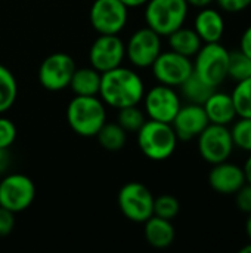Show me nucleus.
<instances>
[{"mask_svg":"<svg viewBox=\"0 0 251 253\" xmlns=\"http://www.w3.org/2000/svg\"><path fill=\"white\" fill-rule=\"evenodd\" d=\"M145 95L142 77L132 68L120 65L101 74L99 98L105 105L120 110L129 105H138Z\"/></svg>","mask_w":251,"mask_h":253,"instance_id":"nucleus-1","label":"nucleus"},{"mask_svg":"<svg viewBox=\"0 0 251 253\" xmlns=\"http://www.w3.org/2000/svg\"><path fill=\"white\" fill-rule=\"evenodd\" d=\"M105 122L107 105L99 96H74L67 107V123L78 136H96Z\"/></svg>","mask_w":251,"mask_h":253,"instance_id":"nucleus-2","label":"nucleus"},{"mask_svg":"<svg viewBox=\"0 0 251 253\" xmlns=\"http://www.w3.org/2000/svg\"><path fill=\"white\" fill-rule=\"evenodd\" d=\"M136 135L139 150L152 162H164L170 159L175 154L179 141L170 123L151 119H146Z\"/></svg>","mask_w":251,"mask_h":253,"instance_id":"nucleus-3","label":"nucleus"},{"mask_svg":"<svg viewBox=\"0 0 251 253\" xmlns=\"http://www.w3.org/2000/svg\"><path fill=\"white\" fill-rule=\"evenodd\" d=\"M189 6L186 0H148L145 4L146 27L161 37L185 25Z\"/></svg>","mask_w":251,"mask_h":253,"instance_id":"nucleus-4","label":"nucleus"},{"mask_svg":"<svg viewBox=\"0 0 251 253\" xmlns=\"http://www.w3.org/2000/svg\"><path fill=\"white\" fill-rule=\"evenodd\" d=\"M194 58V73L207 84L219 87L228 79L229 50L220 42L203 43Z\"/></svg>","mask_w":251,"mask_h":253,"instance_id":"nucleus-5","label":"nucleus"},{"mask_svg":"<svg viewBox=\"0 0 251 253\" xmlns=\"http://www.w3.org/2000/svg\"><path fill=\"white\" fill-rule=\"evenodd\" d=\"M154 199L146 185L132 181L120 188L117 203L124 218L136 224H143L154 215Z\"/></svg>","mask_w":251,"mask_h":253,"instance_id":"nucleus-6","label":"nucleus"},{"mask_svg":"<svg viewBox=\"0 0 251 253\" xmlns=\"http://www.w3.org/2000/svg\"><path fill=\"white\" fill-rule=\"evenodd\" d=\"M89 21L98 34H120L129 21V7L120 0H93Z\"/></svg>","mask_w":251,"mask_h":253,"instance_id":"nucleus-7","label":"nucleus"},{"mask_svg":"<svg viewBox=\"0 0 251 253\" xmlns=\"http://www.w3.org/2000/svg\"><path fill=\"white\" fill-rule=\"evenodd\" d=\"M77 65L67 52H53L46 56L38 67V82L49 92H59L68 87Z\"/></svg>","mask_w":251,"mask_h":253,"instance_id":"nucleus-8","label":"nucleus"},{"mask_svg":"<svg viewBox=\"0 0 251 253\" xmlns=\"http://www.w3.org/2000/svg\"><path fill=\"white\" fill-rule=\"evenodd\" d=\"M36 199V185L24 173H9L0 181V206L19 213L27 211Z\"/></svg>","mask_w":251,"mask_h":253,"instance_id":"nucleus-9","label":"nucleus"},{"mask_svg":"<svg viewBox=\"0 0 251 253\" xmlns=\"http://www.w3.org/2000/svg\"><path fill=\"white\" fill-rule=\"evenodd\" d=\"M197 142L201 159L210 165L229 160L235 148L229 127L215 123L207 125V127L197 136Z\"/></svg>","mask_w":251,"mask_h":253,"instance_id":"nucleus-10","label":"nucleus"},{"mask_svg":"<svg viewBox=\"0 0 251 253\" xmlns=\"http://www.w3.org/2000/svg\"><path fill=\"white\" fill-rule=\"evenodd\" d=\"M161 50V36L149 27L138 28L126 43V58L136 68H151Z\"/></svg>","mask_w":251,"mask_h":253,"instance_id":"nucleus-11","label":"nucleus"},{"mask_svg":"<svg viewBox=\"0 0 251 253\" xmlns=\"http://www.w3.org/2000/svg\"><path fill=\"white\" fill-rule=\"evenodd\" d=\"M142 102L146 117L163 123H172L182 105L176 89L161 83L145 90Z\"/></svg>","mask_w":251,"mask_h":253,"instance_id":"nucleus-12","label":"nucleus"},{"mask_svg":"<svg viewBox=\"0 0 251 253\" xmlns=\"http://www.w3.org/2000/svg\"><path fill=\"white\" fill-rule=\"evenodd\" d=\"M155 80L170 87H179L194 71L191 58L173 50H161L151 65Z\"/></svg>","mask_w":251,"mask_h":253,"instance_id":"nucleus-13","label":"nucleus"},{"mask_svg":"<svg viewBox=\"0 0 251 253\" xmlns=\"http://www.w3.org/2000/svg\"><path fill=\"white\" fill-rule=\"evenodd\" d=\"M126 59V43L118 34H99L89 49V64L99 73L123 65Z\"/></svg>","mask_w":251,"mask_h":253,"instance_id":"nucleus-14","label":"nucleus"},{"mask_svg":"<svg viewBox=\"0 0 251 253\" xmlns=\"http://www.w3.org/2000/svg\"><path fill=\"white\" fill-rule=\"evenodd\" d=\"M209 123L210 122L203 105L188 102L186 105H180L170 125L179 141H191L195 139Z\"/></svg>","mask_w":251,"mask_h":253,"instance_id":"nucleus-15","label":"nucleus"},{"mask_svg":"<svg viewBox=\"0 0 251 253\" xmlns=\"http://www.w3.org/2000/svg\"><path fill=\"white\" fill-rule=\"evenodd\" d=\"M246 182L244 169L228 160L212 165V170L209 172V185L213 191L223 196L235 194Z\"/></svg>","mask_w":251,"mask_h":253,"instance_id":"nucleus-16","label":"nucleus"},{"mask_svg":"<svg viewBox=\"0 0 251 253\" xmlns=\"http://www.w3.org/2000/svg\"><path fill=\"white\" fill-rule=\"evenodd\" d=\"M194 30L203 43L220 42L225 34V19L217 9L210 6L200 9L194 19Z\"/></svg>","mask_w":251,"mask_h":253,"instance_id":"nucleus-17","label":"nucleus"},{"mask_svg":"<svg viewBox=\"0 0 251 253\" xmlns=\"http://www.w3.org/2000/svg\"><path fill=\"white\" fill-rule=\"evenodd\" d=\"M203 108L207 114L209 122L215 125L229 126L238 117L232 96L225 92L215 90L209 96V99L203 104Z\"/></svg>","mask_w":251,"mask_h":253,"instance_id":"nucleus-18","label":"nucleus"},{"mask_svg":"<svg viewBox=\"0 0 251 253\" xmlns=\"http://www.w3.org/2000/svg\"><path fill=\"white\" fill-rule=\"evenodd\" d=\"M143 234L148 245L154 249H167L173 245L176 237V231L172 221L163 219L155 215H152L143 222Z\"/></svg>","mask_w":251,"mask_h":253,"instance_id":"nucleus-19","label":"nucleus"},{"mask_svg":"<svg viewBox=\"0 0 251 253\" xmlns=\"http://www.w3.org/2000/svg\"><path fill=\"white\" fill-rule=\"evenodd\" d=\"M101 74L93 67L75 68L68 87L74 96H98L101 87Z\"/></svg>","mask_w":251,"mask_h":253,"instance_id":"nucleus-20","label":"nucleus"},{"mask_svg":"<svg viewBox=\"0 0 251 253\" xmlns=\"http://www.w3.org/2000/svg\"><path fill=\"white\" fill-rule=\"evenodd\" d=\"M167 39H169L170 50L178 52L188 58L195 56L197 52L200 50V47L203 46V42H201L200 36L195 33V30L188 28L185 25L175 30L172 34L167 36Z\"/></svg>","mask_w":251,"mask_h":253,"instance_id":"nucleus-21","label":"nucleus"},{"mask_svg":"<svg viewBox=\"0 0 251 253\" xmlns=\"http://www.w3.org/2000/svg\"><path fill=\"white\" fill-rule=\"evenodd\" d=\"M180 89V95L182 98L189 102V104H198V105H203L209 96L216 90V87L207 84L203 79H200L194 71L192 74L179 86Z\"/></svg>","mask_w":251,"mask_h":253,"instance_id":"nucleus-22","label":"nucleus"},{"mask_svg":"<svg viewBox=\"0 0 251 253\" xmlns=\"http://www.w3.org/2000/svg\"><path fill=\"white\" fill-rule=\"evenodd\" d=\"M99 145L111 153L120 151L127 142V132L117 122H105L104 126L96 133Z\"/></svg>","mask_w":251,"mask_h":253,"instance_id":"nucleus-23","label":"nucleus"},{"mask_svg":"<svg viewBox=\"0 0 251 253\" xmlns=\"http://www.w3.org/2000/svg\"><path fill=\"white\" fill-rule=\"evenodd\" d=\"M18 96V83L13 73L0 64V114L9 111Z\"/></svg>","mask_w":251,"mask_h":253,"instance_id":"nucleus-24","label":"nucleus"},{"mask_svg":"<svg viewBox=\"0 0 251 253\" xmlns=\"http://www.w3.org/2000/svg\"><path fill=\"white\" fill-rule=\"evenodd\" d=\"M228 77L235 82H241L251 77V58L240 47L235 50H229Z\"/></svg>","mask_w":251,"mask_h":253,"instance_id":"nucleus-25","label":"nucleus"},{"mask_svg":"<svg viewBox=\"0 0 251 253\" xmlns=\"http://www.w3.org/2000/svg\"><path fill=\"white\" fill-rule=\"evenodd\" d=\"M146 122L145 111L138 105H129L118 110L117 114V123L126 130V132H138L142 125Z\"/></svg>","mask_w":251,"mask_h":253,"instance_id":"nucleus-26","label":"nucleus"},{"mask_svg":"<svg viewBox=\"0 0 251 253\" xmlns=\"http://www.w3.org/2000/svg\"><path fill=\"white\" fill-rule=\"evenodd\" d=\"M231 96L235 105L237 116L251 119V77L237 82V86L234 87Z\"/></svg>","mask_w":251,"mask_h":253,"instance_id":"nucleus-27","label":"nucleus"},{"mask_svg":"<svg viewBox=\"0 0 251 253\" xmlns=\"http://www.w3.org/2000/svg\"><path fill=\"white\" fill-rule=\"evenodd\" d=\"M231 136L235 148L251 153V119L249 117H238L232 122Z\"/></svg>","mask_w":251,"mask_h":253,"instance_id":"nucleus-28","label":"nucleus"},{"mask_svg":"<svg viewBox=\"0 0 251 253\" xmlns=\"http://www.w3.org/2000/svg\"><path fill=\"white\" fill-rule=\"evenodd\" d=\"M180 212L179 200L172 194H161L154 199V215L163 219L173 221Z\"/></svg>","mask_w":251,"mask_h":253,"instance_id":"nucleus-29","label":"nucleus"},{"mask_svg":"<svg viewBox=\"0 0 251 253\" xmlns=\"http://www.w3.org/2000/svg\"><path fill=\"white\" fill-rule=\"evenodd\" d=\"M16 135L18 132L15 123L10 119L0 114V148L12 147L16 139Z\"/></svg>","mask_w":251,"mask_h":253,"instance_id":"nucleus-30","label":"nucleus"},{"mask_svg":"<svg viewBox=\"0 0 251 253\" xmlns=\"http://www.w3.org/2000/svg\"><path fill=\"white\" fill-rule=\"evenodd\" d=\"M235 205L240 212L251 213V184L246 182L235 194Z\"/></svg>","mask_w":251,"mask_h":253,"instance_id":"nucleus-31","label":"nucleus"},{"mask_svg":"<svg viewBox=\"0 0 251 253\" xmlns=\"http://www.w3.org/2000/svg\"><path fill=\"white\" fill-rule=\"evenodd\" d=\"M15 213L0 206V237H6L13 231Z\"/></svg>","mask_w":251,"mask_h":253,"instance_id":"nucleus-32","label":"nucleus"},{"mask_svg":"<svg viewBox=\"0 0 251 253\" xmlns=\"http://www.w3.org/2000/svg\"><path fill=\"white\" fill-rule=\"evenodd\" d=\"M219 7L229 13H238L251 6V0H215Z\"/></svg>","mask_w":251,"mask_h":253,"instance_id":"nucleus-33","label":"nucleus"},{"mask_svg":"<svg viewBox=\"0 0 251 253\" xmlns=\"http://www.w3.org/2000/svg\"><path fill=\"white\" fill-rule=\"evenodd\" d=\"M240 49H241L246 55H249L251 58V25H249V27L244 30V33H243V36H241Z\"/></svg>","mask_w":251,"mask_h":253,"instance_id":"nucleus-34","label":"nucleus"},{"mask_svg":"<svg viewBox=\"0 0 251 253\" xmlns=\"http://www.w3.org/2000/svg\"><path fill=\"white\" fill-rule=\"evenodd\" d=\"M10 166V154L9 148H0V175L4 173Z\"/></svg>","mask_w":251,"mask_h":253,"instance_id":"nucleus-35","label":"nucleus"},{"mask_svg":"<svg viewBox=\"0 0 251 253\" xmlns=\"http://www.w3.org/2000/svg\"><path fill=\"white\" fill-rule=\"evenodd\" d=\"M215 0H186L188 6H192V7H197V9H203V7H207L213 3Z\"/></svg>","mask_w":251,"mask_h":253,"instance_id":"nucleus-36","label":"nucleus"},{"mask_svg":"<svg viewBox=\"0 0 251 253\" xmlns=\"http://www.w3.org/2000/svg\"><path fill=\"white\" fill-rule=\"evenodd\" d=\"M120 1H123L129 9H136V7L145 6L148 0H120Z\"/></svg>","mask_w":251,"mask_h":253,"instance_id":"nucleus-37","label":"nucleus"},{"mask_svg":"<svg viewBox=\"0 0 251 253\" xmlns=\"http://www.w3.org/2000/svg\"><path fill=\"white\" fill-rule=\"evenodd\" d=\"M244 175H246V181L251 184V153L250 156H249V159L246 160V163H244Z\"/></svg>","mask_w":251,"mask_h":253,"instance_id":"nucleus-38","label":"nucleus"},{"mask_svg":"<svg viewBox=\"0 0 251 253\" xmlns=\"http://www.w3.org/2000/svg\"><path fill=\"white\" fill-rule=\"evenodd\" d=\"M246 233H247L249 242H251V213H249V218L246 221Z\"/></svg>","mask_w":251,"mask_h":253,"instance_id":"nucleus-39","label":"nucleus"},{"mask_svg":"<svg viewBox=\"0 0 251 253\" xmlns=\"http://www.w3.org/2000/svg\"><path fill=\"white\" fill-rule=\"evenodd\" d=\"M240 252H241V253H251V242H249V245L243 246Z\"/></svg>","mask_w":251,"mask_h":253,"instance_id":"nucleus-40","label":"nucleus"}]
</instances>
